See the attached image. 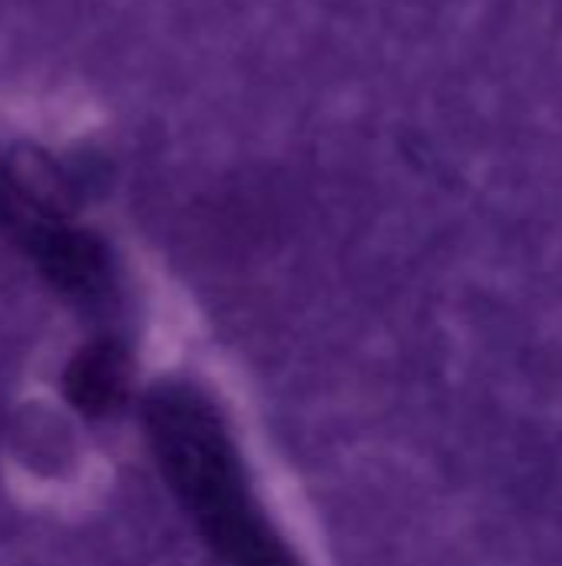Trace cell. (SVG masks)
I'll return each mask as SVG.
<instances>
[{
    "label": "cell",
    "instance_id": "cell-1",
    "mask_svg": "<svg viewBox=\"0 0 562 566\" xmlns=\"http://www.w3.org/2000/svg\"><path fill=\"white\" fill-rule=\"evenodd\" d=\"M126 352L113 342L79 348L63 371V395L83 415L109 411L126 388Z\"/></svg>",
    "mask_w": 562,
    "mask_h": 566
}]
</instances>
